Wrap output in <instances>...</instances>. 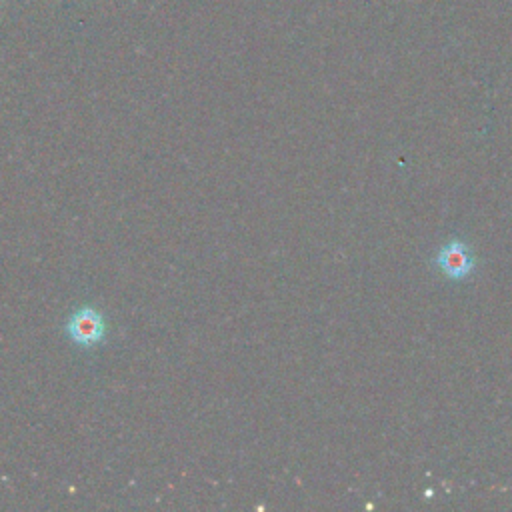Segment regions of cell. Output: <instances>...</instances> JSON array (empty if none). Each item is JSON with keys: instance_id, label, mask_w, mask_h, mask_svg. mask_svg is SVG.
<instances>
[{"instance_id": "1", "label": "cell", "mask_w": 512, "mask_h": 512, "mask_svg": "<svg viewBox=\"0 0 512 512\" xmlns=\"http://www.w3.org/2000/svg\"><path fill=\"white\" fill-rule=\"evenodd\" d=\"M432 266L442 278L450 282H464L476 272L474 248L462 238H450L436 248Z\"/></svg>"}, {"instance_id": "2", "label": "cell", "mask_w": 512, "mask_h": 512, "mask_svg": "<svg viewBox=\"0 0 512 512\" xmlns=\"http://www.w3.org/2000/svg\"><path fill=\"white\" fill-rule=\"evenodd\" d=\"M66 332L70 334V338L76 344L94 346L104 338L106 322L98 310L84 306L70 316V320L66 324Z\"/></svg>"}]
</instances>
